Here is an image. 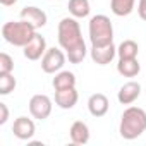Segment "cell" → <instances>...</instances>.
<instances>
[{"label": "cell", "mask_w": 146, "mask_h": 146, "mask_svg": "<svg viewBox=\"0 0 146 146\" xmlns=\"http://www.w3.org/2000/svg\"><path fill=\"white\" fill-rule=\"evenodd\" d=\"M57 38H58V45L62 46V50H65L67 60L70 64H81L84 60L88 50H86V43L83 40L81 26L76 17H72V16L64 17L58 23Z\"/></svg>", "instance_id": "obj_1"}, {"label": "cell", "mask_w": 146, "mask_h": 146, "mask_svg": "<svg viewBox=\"0 0 146 146\" xmlns=\"http://www.w3.org/2000/svg\"><path fill=\"white\" fill-rule=\"evenodd\" d=\"M146 131V112L139 107H129L120 117L119 132L124 139L132 141Z\"/></svg>", "instance_id": "obj_2"}, {"label": "cell", "mask_w": 146, "mask_h": 146, "mask_svg": "<svg viewBox=\"0 0 146 146\" xmlns=\"http://www.w3.org/2000/svg\"><path fill=\"white\" fill-rule=\"evenodd\" d=\"M36 35V28L33 24H29L28 21L21 19V21H9L2 26V36L7 43L14 45V46H24L33 36Z\"/></svg>", "instance_id": "obj_3"}, {"label": "cell", "mask_w": 146, "mask_h": 146, "mask_svg": "<svg viewBox=\"0 0 146 146\" xmlns=\"http://www.w3.org/2000/svg\"><path fill=\"white\" fill-rule=\"evenodd\" d=\"M90 41L91 46H100V45H108L113 43V26L110 17L105 14H96L90 19Z\"/></svg>", "instance_id": "obj_4"}, {"label": "cell", "mask_w": 146, "mask_h": 146, "mask_svg": "<svg viewBox=\"0 0 146 146\" xmlns=\"http://www.w3.org/2000/svg\"><path fill=\"white\" fill-rule=\"evenodd\" d=\"M65 60H67V55L58 50V48H48L41 58V69L46 74H57L58 70H62V67L65 65Z\"/></svg>", "instance_id": "obj_5"}, {"label": "cell", "mask_w": 146, "mask_h": 146, "mask_svg": "<svg viewBox=\"0 0 146 146\" xmlns=\"http://www.w3.org/2000/svg\"><path fill=\"white\" fill-rule=\"evenodd\" d=\"M52 108H53V102L46 95H35L29 100V113L38 120L48 119L52 113Z\"/></svg>", "instance_id": "obj_6"}, {"label": "cell", "mask_w": 146, "mask_h": 146, "mask_svg": "<svg viewBox=\"0 0 146 146\" xmlns=\"http://www.w3.org/2000/svg\"><path fill=\"white\" fill-rule=\"evenodd\" d=\"M46 40L45 36H41L40 33H36L24 46H23V53L28 60H40L43 58L45 52H46Z\"/></svg>", "instance_id": "obj_7"}, {"label": "cell", "mask_w": 146, "mask_h": 146, "mask_svg": "<svg viewBox=\"0 0 146 146\" xmlns=\"http://www.w3.org/2000/svg\"><path fill=\"white\" fill-rule=\"evenodd\" d=\"M12 132H14V136H16L17 139H21V141H29V139L35 136V132H36V125H35V122H33L31 119L21 115V117H17V119L14 120V124H12Z\"/></svg>", "instance_id": "obj_8"}, {"label": "cell", "mask_w": 146, "mask_h": 146, "mask_svg": "<svg viewBox=\"0 0 146 146\" xmlns=\"http://www.w3.org/2000/svg\"><path fill=\"white\" fill-rule=\"evenodd\" d=\"M90 55L93 58L95 64L98 65H107L113 60V57L117 55V46L113 43H108V45H100V46H91L90 50Z\"/></svg>", "instance_id": "obj_9"}, {"label": "cell", "mask_w": 146, "mask_h": 146, "mask_svg": "<svg viewBox=\"0 0 146 146\" xmlns=\"http://www.w3.org/2000/svg\"><path fill=\"white\" fill-rule=\"evenodd\" d=\"M79 100V93L74 88H65V90H57L55 91V105L60 107L62 110H70L74 108Z\"/></svg>", "instance_id": "obj_10"}, {"label": "cell", "mask_w": 146, "mask_h": 146, "mask_svg": "<svg viewBox=\"0 0 146 146\" xmlns=\"http://www.w3.org/2000/svg\"><path fill=\"white\" fill-rule=\"evenodd\" d=\"M141 95V84L137 81H127L125 84L120 86L117 93V100L122 105H132Z\"/></svg>", "instance_id": "obj_11"}, {"label": "cell", "mask_w": 146, "mask_h": 146, "mask_svg": "<svg viewBox=\"0 0 146 146\" xmlns=\"http://www.w3.org/2000/svg\"><path fill=\"white\" fill-rule=\"evenodd\" d=\"M21 19L28 21V23L33 24L36 29L43 28V26L46 24V21H48L46 12H45L43 9H40V7H35V5H28V7H24V9L21 11Z\"/></svg>", "instance_id": "obj_12"}, {"label": "cell", "mask_w": 146, "mask_h": 146, "mask_svg": "<svg viewBox=\"0 0 146 146\" xmlns=\"http://www.w3.org/2000/svg\"><path fill=\"white\" fill-rule=\"evenodd\" d=\"M110 108V102L107 98V95L103 93H93L90 98H88V110L93 117H103L107 115Z\"/></svg>", "instance_id": "obj_13"}, {"label": "cell", "mask_w": 146, "mask_h": 146, "mask_svg": "<svg viewBox=\"0 0 146 146\" xmlns=\"http://www.w3.org/2000/svg\"><path fill=\"white\" fill-rule=\"evenodd\" d=\"M69 136H70V141L74 144H86L90 141V127H88V124L83 122V120L72 122V125L69 129Z\"/></svg>", "instance_id": "obj_14"}, {"label": "cell", "mask_w": 146, "mask_h": 146, "mask_svg": "<svg viewBox=\"0 0 146 146\" xmlns=\"http://www.w3.org/2000/svg\"><path fill=\"white\" fill-rule=\"evenodd\" d=\"M117 72L124 78H136L141 72V64L137 58H119Z\"/></svg>", "instance_id": "obj_15"}, {"label": "cell", "mask_w": 146, "mask_h": 146, "mask_svg": "<svg viewBox=\"0 0 146 146\" xmlns=\"http://www.w3.org/2000/svg\"><path fill=\"white\" fill-rule=\"evenodd\" d=\"M53 90H65V88H74L76 86V74L70 70H58L53 81H52Z\"/></svg>", "instance_id": "obj_16"}, {"label": "cell", "mask_w": 146, "mask_h": 146, "mask_svg": "<svg viewBox=\"0 0 146 146\" xmlns=\"http://www.w3.org/2000/svg\"><path fill=\"white\" fill-rule=\"evenodd\" d=\"M67 9H69V14L76 19H84L91 12L90 0H69Z\"/></svg>", "instance_id": "obj_17"}, {"label": "cell", "mask_w": 146, "mask_h": 146, "mask_svg": "<svg viewBox=\"0 0 146 146\" xmlns=\"http://www.w3.org/2000/svg\"><path fill=\"white\" fill-rule=\"evenodd\" d=\"M136 0H110V9L117 17H125L134 11Z\"/></svg>", "instance_id": "obj_18"}, {"label": "cell", "mask_w": 146, "mask_h": 146, "mask_svg": "<svg viewBox=\"0 0 146 146\" xmlns=\"http://www.w3.org/2000/svg\"><path fill=\"white\" fill-rule=\"evenodd\" d=\"M137 53H139V45L134 40H124L117 46L119 58H137Z\"/></svg>", "instance_id": "obj_19"}, {"label": "cell", "mask_w": 146, "mask_h": 146, "mask_svg": "<svg viewBox=\"0 0 146 146\" xmlns=\"http://www.w3.org/2000/svg\"><path fill=\"white\" fill-rule=\"evenodd\" d=\"M16 78L12 72L9 74H0V95L5 96V95H11L14 90H16Z\"/></svg>", "instance_id": "obj_20"}, {"label": "cell", "mask_w": 146, "mask_h": 146, "mask_svg": "<svg viewBox=\"0 0 146 146\" xmlns=\"http://www.w3.org/2000/svg\"><path fill=\"white\" fill-rule=\"evenodd\" d=\"M12 70H14V58L9 53L2 52L0 53V74H9Z\"/></svg>", "instance_id": "obj_21"}, {"label": "cell", "mask_w": 146, "mask_h": 146, "mask_svg": "<svg viewBox=\"0 0 146 146\" xmlns=\"http://www.w3.org/2000/svg\"><path fill=\"white\" fill-rule=\"evenodd\" d=\"M9 120V108L5 103H0V125H4Z\"/></svg>", "instance_id": "obj_22"}, {"label": "cell", "mask_w": 146, "mask_h": 146, "mask_svg": "<svg viewBox=\"0 0 146 146\" xmlns=\"http://www.w3.org/2000/svg\"><path fill=\"white\" fill-rule=\"evenodd\" d=\"M137 14L143 21H146V0H139L137 2Z\"/></svg>", "instance_id": "obj_23"}, {"label": "cell", "mask_w": 146, "mask_h": 146, "mask_svg": "<svg viewBox=\"0 0 146 146\" xmlns=\"http://www.w3.org/2000/svg\"><path fill=\"white\" fill-rule=\"evenodd\" d=\"M17 2V0H0V4H2L4 7H11V5H14Z\"/></svg>", "instance_id": "obj_24"}]
</instances>
